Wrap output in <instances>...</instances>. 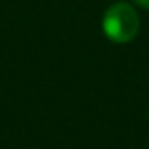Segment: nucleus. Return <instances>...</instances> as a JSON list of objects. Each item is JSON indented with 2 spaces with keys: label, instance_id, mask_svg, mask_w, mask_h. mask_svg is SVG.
<instances>
[{
  "label": "nucleus",
  "instance_id": "obj_1",
  "mask_svg": "<svg viewBox=\"0 0 149 149\" xmlns=\"http://www.w3.org/2000/svg\"><path fill=\"white\" fill-rule=\"evenodd\" d=\"M102 30L108 40L115 44H128L138 36L140 15L130 4L115 2L106 10L102 17Z\"/></svg>",
  "mask_w": 149,
  "mask_h": 149
},
{
  "label": "nucleus",
  "instance_id": "obj_2",
  "mask_svg": "<svg viewBox=\"0 0 149 149\" xmlns=\"http://www.w3.org/2000/svg\"><path fill=\"white\" fill-rule=\"evenodd\" d=\"M136 4H138L140 8H143V10H149V0H134Z\"/></svg>",
  "mask_w": 149,
  "mask_h": 149
}]
</instances>
